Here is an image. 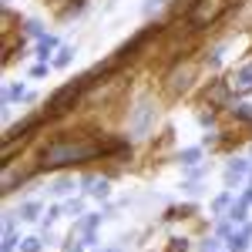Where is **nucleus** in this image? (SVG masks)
Instances as JSON below:
<instances>
[{
    "label": "nucleus",
    "mask_w": 252,
    "mask_h": 252,
    "mask_svg": "<svg viewBox=\"0 0 252 252\" xmlns=\"http://www.w3.org/2000/svg\"><path fill=\"white\" fill-rule=\"evenodd\" d=\"M97 222H101V215H88V219L81 222V229H84V232H94V225H97Z\"/></svg>",
    "instance_id": "a211bd4d"
},
{
    "label": "nucleus",
    "mask_w": 252,
    "mask_h": 252,
    "mask_svg": "<svg viewBox=\"0 0 252 252\" xmlns=\"http://www.w3.org/2000/svg\"><path fill=\"white\" fill-rule=\"evenodd\" d=\"M229 88H232L235 94H249L252 91V64H246L242 71H235L232 81H229Z\"/></svg>",
    "instance_id": "39448f33"
},
{
    "label": "nucleus",
    "mask_w": 252,
    "mask_h": 252,
    "mask_svg": "<svg viewBox=\"0 0 252 252\" xmlns=\"http://www.w3.org/2000/svg\"><path fill=\"white\" fill-rule=\"evenodd\" d=\"M101 155L97 141H54L40 152V165L44 168H61V165H74V161H88V158Z\"/></svg>",
    "instance_id": "f257e3e1"
},
{
    "label": "nucleus",
    "mask_w": 252,
    "mask_h": 252,
    "mask_svg": "<svg viewBox=\"0 0 252 252\" xmlns=\"http://www.w3.org/2000/svg\"><path fill=\"white\" fill-rule=\"evenodd\" d=\"M198 155H202L198 148H185V152H182V165H195V161H198Z\"/></svg>",
    "instance_id": "f3484780"
},
{
    "label": "nucleus",
    "mask_w": 252,
    "mask_h": 252,
    "mask_svg": "<svg viewBox=\"0 0 252 252\" xmlns=\"http://www.w3.org/2000/svg\"><path fill=\"white\" fill-rule=\"evenodd\" d=\"M111 252H115V249H111Z\"/></svg>",
    "instance_id": "cd10ccee"
},
{
    "label": "nucleus",
    "mask_w": 252,
    "mask_h": 252,
    "mask_svg": "<svg viewBox=\"0 0 252 252\" xmlns=\"http://www.w3.org/2000/svg\"><path fill=\"white\" fill-rule=\"evenodd\" d=\"M71 58H74V47H61V54L54 58V67H67Z\"/></svg>",
    "instance_id": "4468645a"
},
{
    "label": "nucleus",
    "mask_w": 252,
    "mask_h": 252,
    "mask_svg": "<svg viewBox=\"0 0 252 252\" xmlns=\"http://www.w3.org/2000/svg\"><path fill=\"white\" fill-rule=\"evenodd\" d=\"M215 249H219V242H215V239H212V242H205V246H202V252H215Z\"/></svg>",
    "instance_id": "bb28decb"
},
{
    "label": "nucleus",
    "mask_w": 252,
    "mask_h": 252,
    "mask_svg": "<svg viewBox=\"0 0 252 252\" xmlns=\"http://www.w3.org/2000/svg\"><path fill=\"white\" fill-rule=\"evenodd\" d=\"M37 212H40L37 202H24V205H20V219H24V222H34V219H37Z\"/></svg>",
    "instance_id": "9d476101"
},
{
    "label": "nucleus",
    "mask_w": 252,
    "mask_h": 252,
    "mask_svg": "<svg viewBox=\"0 0 252 252\" xmlns=\"http://www.w3.org/2000/svg\"><path fill=\"white\" fill-rule=\"evenodd\" d=\"M246 172H249V161H246V158H235L232 165H229V172H225V182L235 185V178H239V175H246Z\"/></svg>",
    "instance_id": "0eeeda50"
},
{
    "label": "nucleus",
    "mask_w": 252,
    "mask_h": 252,
    "mask_svg": "<svg viewBox=\"0 0 252 252\" xmlns=\"http://www.w3.org/2000/svg\"><path fill=\"white\" fill-rule=\"evenodd\" d=\"M54 44H58V40L54 37H40V44H37V58H51V51H54Z\"/></svg>",
    "instance_id": "ddd939ff"
},
{
    "label": "nucleus",
    "mask_w": 252,
    "mask_h": 252,
    "mask_svg": "<svg viewBox=\"0 0 252 252\" xmlns=\"http://www.w3.org/2000/svg\"><path fill=\"white\" fill-rule=\"evenodd\" d=\"M246 212H249V202L242 198V202H235L232 209H229V219H232V222H246Z\"/></svg>",
    "instance_id": "1a4fd4ad"
},
{
    "label": "nucleus",
    "mask_w": 252,
    "mask_h": 252,
    "mask_svg": "<svg viewBox=\"0 0 252 252\" xmlns=\"http://www.w3.org/2000/svg\"><path fill=\"white\" fill-rule=\"evenodd\" d=\"M229 3L232 0H195L192 10H189V24L192 27H209V24H215L229 10Z\"/></svg>",
    "instance_id": "f03ea898"
},
{
    "label": "nucleus",
    "mask_w": 252,
    "mask_h": 252,
    "mask_svg": "<svg viewBox=\"0 0 252 252\" xmlns=\"http://www.w3.org/2000/svg\"><path fill=\"white\" fill-rule=\"evenodd\" d=\"M229 249L232 252H246L249 249V232L246 235H229Z\"/></svg>",
    "instance_id": "9b49d317"
},
{
    "label": "nucleus",
    "mask_w": 252,
    "mask_h": 252,
    "mask_svg": "<svg viewBox=\"0 0 252 252\" xmlns=\"http://www.w3.org/2000/svg\"><path fill=\"white\" fill-rule=\"evenodd\" d=\"M81 10H84V0H74V3L67 7V14H81Z\"/></svg>",
    "instance_id": "4be33fe9"
},
{
    "label": "nucleus",
    "mask_w": 252,
    "mask_h": 252,
    "mask_svg": "<svg viewBox=\"0 0 252 252\" xmlns=\"http://www.w3.org/2000/svg\"><path fill=\"white\" fill-rule=\"evenodd\" d=\"M84 91V81H74V84H64L61 91H54V97L47 101V115H64L67 108H74L78 94Z\"/></svg>",
    "instance_id": "20e7f679"
},
{
    "label": "nucleus",
    "mask_w": 252,
    "mask_h": 252,
    "mask_svg": "<svg viewBox=\"0 0 252 252\" xmlns=\"http://www.w3.org/2000/svg\"><path fill=\"white\" fill-rule=\"evenodd\" d=\"M232 115L239 118V121H252V104H235Z\"/></svg>",
    "instance_id": "2eb2a0df"
},
{
    "label": "nucleus",
    "mask_w": 252,
    "mask_h": 252,
    "mask_svg": "<svg viewBox=\"0 0 252 252\" xmlns=\"http://www.w3.org/2000/svg\"><path fill=\"white\" fill-rule=\"evenodd\" d=\"M229 202H232V195H229V192H225V195H219V198H215V212L229 209Z\"/></svg>",
    "instance_id": "6ab92c4d"
},
{
    "label": "nucleus",
    "mask_w": 252,
    "mask_h": 252,
    "mask_svg": "<svg viewBox=\"0 0 252 252\" xmlns=\"http://www.w3.org/2000/svg\"><path fill=\"white\" fill-rule=\"evenodd\" d=\"M81 209H84L81 202H71V205H67V215H81Z\"/></svg>",
    "instance_id": "393cba45"
},
{
    "label": "nucleus",
    "mask_w": 252,
    "mask_h": 252,
    "mask_svg": "<svg viewBox=\"0 0 252 252\" xmlns=\"http://www.w3.org/2000/svg\"><path fill=\"white\" fill-rule=\"evenodd\" d=\"M54 192H58V195H64V192H71V182H58V185H54Z\"/></svg>",
    "instance_id": "5701e85b"
},
{
    "label": "nucleus",
    "mask_w": 252,
    "mask_h": 252,
    "mask_svg": "<svg viewBox=\"0 0 252 252\" xmlns=\"http://www.w3.org/2000/svg\"><path fill=\"white\" fill-rule=\"evenodd\" d=\"M58 215H61V209H51V212L44 215V225H51V222H54V219H58Z\"/></svg>",
    "instance_id": "b1692460"
},
{
    "label": "nucleus",
    "mask_w": 252,
    "mask_h": 252,
    "mask_svg": "<svg viewBox=\"0 0 252 252\" xmlns=\"http://www.w3.org/2000/svg\"><path fill=\"white\" fill-rule=\"evenodd\" d=\"M24 94H27V91H24V84H10V88L3 91V104H10V101H20Z\"/></svg>",
    "instance_id": "f8f14e48"
},
{
    "label": "nucleus",
    "mask_w": 252,
    "mask_h": 252,
    "mask_svg": "<svg viewBox=\"0 0 252 252\" xmlns=\"http://www.w3.org/2000/svg\"><path fill=\"white\" fill-rule=\"evenodd\" d=\"M7 235H3V246H0V252H14L17 249V235H14V225H10V219H7Z\"/></svg>",
    "instance_id": "6e6552de"
},
{
    "label": "nucleus",
    "mask_w": 252,
    "mask_h": 252,
    "mask_svg": "<svg viewBox=\"0 0 252 252\" xmlns=\"http://www.w3.org/2000/svg\"><path fill=\"white\" fill-rule=\"evenodd\" d=\"M84 185H88V195H94V198H108V192H111L108 178H84Z\"/></svg>",
    "instance_id": "423d86ee"
},
{
    "label": "nucleus",
    "mask_w": 252,
    "mask_h": 252,
    "mask_svg": "<svg viewBox=\"0 0 252 252\" xmlns=\"http://www.w3.org/2000/svg\"><path fill=\"white\" fill-rule=\"evenodd\" d=\"M168 252H185V242H182V239H175L172 246H168Z\"/></svg>",
    "instance_id": "a878e982"
},
{
    "label": "nucleus",
    "mask_w": 252,
    "mask_h": 252,
    "mask_svg": "<svg viewBox=\"0 0 252 252\" xmlns=\"http://www.w3.org/2000/svg\"><path fill=\"white\" fill-rule=\"evenodd\" d=\"M155 115H158L155 101H152V97H141V101L135 104V111H131L128 131H131L135 138H145L148 131H152V125H155Z\"/></svg>",
    "instance_id": "7ed1b4c3"
},
{
    "label": "nucleus",
    "mask_w": 252,
    "mask_h": 252,
    "mask_svg": "<svg viewBox=\"0 0 252 252\" xmlns=\"http://www.w3.org/2000/svg\"><path fill=\"white\" fill-rule=\"evenodd\" d=\"M20 252H40V239H20Z\"/></svg>",
    "instance_id": "dca6fc26"
},
{
    "label": "nucleus",
    "mask_w": 252,
    "mask_h": 252,
    "mask_svg": "<svg viewBox=\"0 0 252 252\" xmlns=\"http://www.w3.org/2000/svg\"><path fill=\"white\" fill-rule=\"evenodd\" d=\"M27 34H34V37L40 34V24H37V20H27Z\"/></svg>",
    "instance_id": "412c9836"
},
{
    "label": "nucleus",
    "mask_w": 252,
    "mask_h": 252,
    "mask_svg": "<svg viewBox=\"0 0 252 252\" xmlns=\"http://www.w3.org/2000/svg\"><path fill=\"white\" fill-rule=\"evenodd\" d=\"M161 3H165V0H148V3H145V14H155Z\"/></svg>",
    "instance_id": "aec40b11"
}]
</instances>
